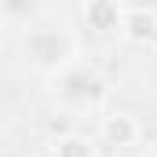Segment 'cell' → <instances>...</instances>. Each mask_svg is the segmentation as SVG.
<instances>
[{
  "mask_svg": "<svg viewBox=\"0 0 157 157\" xmlns=\"http://www.w3.org/2000/svg\"><path fill=\"white\" fill-rule=\"evenodd\" d=\"M26 51H29V59L37 62L40 70H62V66L70 62L73 44L62 37V33H55V29H40V33H33V37H29Z\"/></svg>",
  "mask_w": 157,
  "mask_h": 157,
  "instance_id": "cell-1",
  "label": "cell"
},
{
  "mask_svg": "<svg viewBox=\"0 0 157 157\" xmlns=\"http://www.w3.org/2000/svg\"><path fill=\"white\" fill-rule=\"evenodd\" d=\"M99 135H102V143L113 146V150H132V146L143 143V121L135 117V113H128V110H113V113L102 117Z\"/></svg>",
  "mask_w": 157,
  "mask_h": 157,
  "instance_id": "cell-2",
  "label": "cell"
},
{
  "mask_svg": "<svg viewBox=\"0 0 157 157\" xmlns=\"http://www.w3.org/2000/svg\"><path fill=\"white\" fill-rule=\"evenodd\" d=\"M121 37L132 40V44H150L157 48V11L154 7H124V18H121Z\"/></svg>",
  "mask_w": 157,
  "mask_h": 157,
  "instance_id": "cell-3",
  "label": "cell"
},
{
  "mask_svg": "<svg viewBox=\"0 0 157 157\" xmlns=\"http://www.w3.org/2000/svg\"><path fill=\"white\" fill-rule=\"evenodd\" d=\"M121 18H124L121 0H88L84 4V22L95 33H121Z\"/></svg>",
  "mask_w": 157,
  "mask_h": 157,
  "instance_id": "cell-4",
  "label": "cell"
},
{
  "mask_svg": "<svg viewBox=\"0 0 157 157\" xmlns=\"http://www.w3.org/2000/svg\"><path fill=\"white\" fill-rule=\"evenodd\" d=\"M51 157H95V143L80 132H66L51 143Z\"/></svg>",
  "mask_w": 157,
  "mask_h": 157,
  "instance_id": "cell-5",
  "label": "cell"
},
{
  "mask_svg": "<svg viewBox=\"0 0 157 157\" xmlns=\"http://www.w3.org/2000/svg\"><path fill=\"white\" fill-rule=\"evenodd\" d=\"M40 0H0V7L7 11V15H29V11H37Z\"/></svg>",
  "mask_w": 157,
  "mask_h": 157,
  "instance_id": "cell-6",
  "label": "cell"
}]
</instances>
